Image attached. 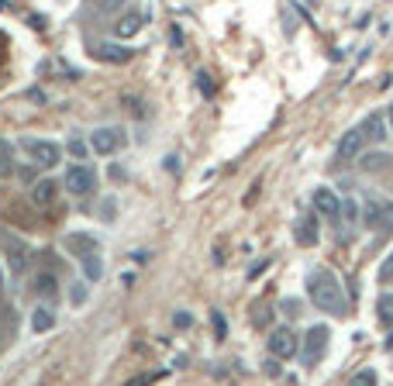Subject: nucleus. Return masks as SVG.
I'll use <instances>...</instances> for the list:
<instances>
[{
	"mask_svg": "<svg viewBox=\"0 0 393 386\" xmlns=\"http://www.w3.org/2000/svg\"><path fill=\"white\" fill-rule=\"evenodd\" d=\"M369 383H380V373L376 369H362L352 376V386H369Z\"/></svg>",
	"mask_w": 393,
	"mask_h": 386,
	"instance_id": "aec40b11",
	"label": "nucleus"
},
{
	"mask_svg": "<svg viewBox=\"0 0 393 386\" xmlns=\"http://www.w3.org/2000/svg\"><path fill=\"white\" fill-rule=\"evenodd\" d=\"M39 294H45V297L55 294V276H52V273H48V276H39Z\"/></svg>",
	"mask_w": 393,
	"mask_h": 386,
	"instance_id": "5701e85b",
	"label": "nucleus"
},
{
	"mask_svg": "<svg viewBox=\"0 0 393 386\" xmlns=\"http://www.w3.org/2000/svg\"><path fill=\"white\" fill-rule=\"evenodd\" d=\"M266 348H269V355H273V359L286 362V359H293V355H297L300 338H297V331H293V328H273V331H269V338H266Z\"/></svg>",
	"mask_w": 393,
	"mask_h": 386,
	"instance_id": "f03ea898",
	"label": "nucleus"
},
{
	"mask_svg": "<svg viewBox=\"0 0 393 386\" xmlns=\"http://www.w3.org/2000/svg\"><path fill=\"white\" fill-rule=\"evenodd\" d=\"M69 303H73V307H83V303H86V283H73V287H69Z\"/></svg>",
	"mask_w": 393,
	"mask_h": 386,
	"instance_id": "4be33fe9",
	"label": "nucleus"
},
{
	"mask_svg": "<svg viewBox=\"0 0 393 386\" xmlns=\"http://www.w3.org/2000/svg\"><path fill=\"white\" fill-rule=\"evenodd\" d=\"M79 262H83V280L86 283H100V276H104V259H100V252H90V256H83Z\"/></svg>",
	"mask_w": 393,
	"mask_h": 386,
	"instance_id": "2eb2a0df",
	"label": "nucleus"
},
{
	"mask_svg": "<svg viewBox=\"0 0 393 386\" xmlns=\"http://www.w3.org/2000/svg\"><path fill=\"white\" fill-rule=\"evenodd\" d=\"M173 324H176V328H190V324H194V317H190V314H183V310H176V314H173Z\"/></svg>",
	"mask_w": 393,
	"mask_h": 386,
	"instance_id": "cd10ccee",
	"label": "nucleus"
},
{
	"mask_svg": "<svg viewBox=\"0 0 393 386\" xmlns=\"http://www.w3.org/2000/svg\"><path fill=\"white\" fill-rule=\"evenodd\" d=\"M7 259H11V269H14V273H25L28 262H32V249H28L25 242H11V245H7Z\"/></svg>",
	"mask_w": 393,
	"mask_h": 386,
	"instance_id": "ddd939ff",
	"label": "nucleus"
},
{
	"mask_svg": "<svg viewBox=\"0 0 393 386\" xmlns=\"http://www.w3.org/2000/svg\"><path fill=\"white\" fill-rule=\"evenodd\" d=\"M307 294H311V301H314L321 310H328L331 317H342V314L349 310V307H345V294H342L335 273L324 269V266H314V269L307 273Z\"/></svg>",
	"mask_w": 393,
	"mask_h": 386,
	"instance_id": "f257e3e1",
	"label": "nucleus"
},
{
	"mask_svg": "<svg viewBox=\"0 0 393 386\" xmlns=\"http://www.w3.org/2000/svg\"><path fill=\"white\" fill-rule=\"evenodd\" d=\"M293 242H297V245H304V249L317 245V217L300 214L297 221H293Z\"/></svg>",
	"mask_w": 393,
	"mask_h": 386,
	"instance_id": "9d476101",
	"label": "nucleus"
},
{
	"mask_svg": "<svg viewBox=\"0 0 393 386\" xmlns=\"http://www.w3.org/2000/svg\"><path fill=\"white\" fill-rule=\"evenodd\" d=\"M283 310H286L290 317H300V303L293 301V297H286V301H283Z\"/></svg>",
	"mask_w": 393,
	"mask_h": 386,
	"instance_id": "c756f323",
	"label": "nucleus"
},
{
	"mask_svg": "<svg viewBox=\"0 0 393 386\" xmlns=\"http://www.w3.org/2000/svg\"><path fill=\"white\" fill-rule=\"evenodd\" d=\"M390 121H393V104H390Z\"/></svg>",
	"mask_w": 393,
	"mask_h": 386,
	"instance_id": "f704fd0d",
	"label": "nucleus"
},
{
	"mask_svg": "<svg viewBox=\"0 0 393 386\" xmlns=\"http://www.w3.org/2000/svg\"><path fill=\"white\" fill-rule=\"evenodd\" d=\"M276 362H279V359H276ZM276 362H266V366H262V369H266L269 376H279V366H276Z\"/></svg>",
	"mask_w": 393,
	"mask_h": 386,
	"instance_id": "7c9ffc66",
	"label": "nucleus"
},
{
	"mask_svg": "<svg viewBox=\"0 0 393 386\" xmlns=\"http://www.w3.org/2000/svg\"><path fill=\"white\" fill-rule=\"evenodd\" d=\"M11 172V159H0V176H7Z\"/></svg>",
	"mask_w": 393,
	"mask_h": 386,
	"instance_id": "473e14b6",
	"label": "nucleus"
},
{
	"mask_svg": "<svg viewBox=\"0 0 393 386\" xmlns=\"http://www.w3.org/2000/svg\"><path fill=\"white\" fill-rule=\"evenodd\" d=\"M359 149H362V128H352L342 135V142H338V159H355L359 156Z\"/></svg>",
	"mask_w": 393,
	"mask_h": 386,
	"instance_id": "f8f14e48",
	"label": "nucleus"
},
{
	"mask_svg": "<svg viewBox=\"0 0 393 386\" xmlns=\"http://www.w3.org/2000/svg\"><path fill=\"white\" fill-rule=\"evenodd\" d=\"M0 290H4V273H0Z\"/></svg>",
	"mask_w": 393,
	"mask_h": 386,
	"instance_id": "72a5a7b5",
	"label": "nucleus"
},
{
	"mask_svg": "<svg viewBox=\"0 0 393 386\" xmlns=\"http://www.w3.org/2000/svg\"><path fill=\"white\" fill-rule=\"evenodd\" d=\"M252 317H255L259 324H262V321L269 324V321H273V310H269V307H255V310H252Z\"/></svg>",
	"mask_w": 393,
	"mask_h": 386,
	"instance_id": "bb28decb",
	"label": "nucleus"
},
{
	"mask_svg": "<svg viewBox=\"0 0 393 386\" xmlns=\"http://www.w3.org/2000/svg\"><path fill=\"white\" fill-rule=\"evenodd\" d=\"M328 342H331V328L328 324H311L307 338H304V366H314L317 359L324 355Z\"/></svg>",
	"mask_w": 393,
	"mask_h": 386,
	"instance_id": "7ed1b4c3",
	"label": "nucleus"
},
{
	"mask_svg": "<svg viewBox=\"0 0 393 386\" xmlns=\"http://www.w3.org/2000/svg\"><path fill=\"white\" fill-rule=\"evenodd\" d=\"M366 224L380 235H393V204L390 200H369L366 204Z\"/></svg>",
	"mask_w": 393,
	"mask_h": 386,
	"instance_id": "20e7f679",
	"label": "nucleus"
},
{
	"mask_svg": "<svg viewBox=\"0 0 393 386\" xmlns=\"http://www.w3.org/2000/svg\"><path fill=\"white\" fill-rule=\"evenodd\" d=\"M142 25H145L142 14H121L118 25H114V35H118V39H131V35L142 32Z\"/></svg>",
	"mask_w": 393,
	"mask_h": 386,
	"instance_id": "4468645a",
	"label": "nucleus"
},
{
	"mask_svg": "<svg viewBox=\"0 0 393 386\" xmlns=\"http://www.w3.org/2000/svg\"><path fill=\"white\" fill-rule=\"evenodd\" d=\"M93 186H97V172L90 170V166H73V170L66 172V190L73 197H90Z\"/></svg>",
	"mask_w": 393,
	"mask_h": 386,
	"instance_id": "0eeeda50",
	"label": "nucleus"
},
{
	"mask_svg": "<svg viewBox=\"0 0 393 386\" xmlns=\"http://www.w3.org/2000/svg\"><path fill=\"white\" fill-rule=\"evenodd\" d=\"M25 145V152L39 163L41 170H52V166H59V159H62V152H59V145L55 142H39V138H25L21 142Z\"/></svg>",
	"mask_w": 393,
	"mask_h": 386,
	"instance_id": "39448f33",
	"label": "nucleus"
},
{
	"mask_svg": "<svg viewBox=\"0 0 393 386\" xmlns=\"http://www.w3.org/2000/svg\"><path fill=\"white\" fill-rule=\"evenodd\" d=\"M314 211L321 217H328V221H338V214H342V204H338L335 190H328V186H317V190H314Z\"/></svg>",
	"mask_w": 393,
	"mask_h": 386,
	"instance_id": "6e6552de",
	"label": "nucleus"
},
{
	"mask_svg": "<svg viewBox=\"0 0 393 386\" xmlns=\"http://www.w3.org/2000/svg\"><path fill=\"white\" fill-rule=\"evenodd\" d=\"M62 245H66V252H69V256H76V259L97 252V238H93V235H86V231H69V235L62 238Z\"/></svg>",
	"mask_w": 393,
	"mask_h": 386,
	"instance_id": "1a4fd4ad",
	"label": "nucleus"
},
{
	"mask_svg": "<svg viewBox=\"0 0 393 386\" xmlns=\"http://www.w3.org/2000/svg\"><path fill=\"white\" fill-rule=\"evenodd\" d=\"M362 138H373V142H383V138H387V125H383L380 114H369V118L362 121Z\"/></svg>",
	"mask_w": 393,
	"mask_h": 386,
	"instance_id": "f3484780",
	"label": "nucleus"
},
{
	"mask_svg": "<svg viewBox=\"0 0 393 386\" xmlns=\"http://www.w3.org/2000/svg\"><path fill=\"white\" fill-rule=\"evenodd\" d=\"M32 328H35V331H52V328H55V314L45 310V307H39V310L32 314Z\"/></svg>",
	"mask_w": 393,
	"mask_h": 386,
	"instance_id": "6ab92c4d",
	"label": "nucleus"
},
{
	"mask_svg": "<svg viewBox=\"0 0 393 386\" xmlns=\"http://www.w3.org/2000/svg\"><path fill=\"white\" fill-rule=\"evenodd\" d=\"M387 166V156H366L362 159V170H383Z\"/></svg>",
	"mask_w": 393,
	"mask_h": 386,
	"instance_id": "b1692460",
	"label": "nucleus"
},
{
	"mask_svg": "<svg viewBox=\"0 0 393 386\" xmlns=\"http://www.w3.org/2000/svg\"><path fill=\"white\" fill-rule=\"evenodd\" d=\"M342 214L349 217V221H355V217H359V204H355L352 197H349V200H345V204H342Z\"/></svg>",
	"mask_w": 393,
	"mask_h": 386,
	"instance_id": "a878e982",
	"label": "nucleus"
},
{
	"mask_svg": "<svg viewBox=\"0 0 393 386\" xmlns=\"http://www.w3.org/2000/svg\"><path fill=\"white\" fill-rule=\"evenodd\" d=\"M211 321H214V335H218V342H225V338H228V324H225V314H221V310H214V314H211Z\"/></svg>",
	"mask_w": 393,
	"mask_h": 386,
	"instance_id": "412c9836",
	"label": "nucleus"
},
{
	"mask_svg": "<svg viewBox=\"0 0 393 386\" xmlns=\"http://www.w3.org/2000/svg\"><path fill=\"white\" fill-rule=\"evenodd\" d=\"M380 280H383V283H390V280H393V256L380 266Z\"/></svg>",
	"mask_w": 393,
	"mask_h": 386,
	"instance_id": "c85d7f7f",
	"label": "nucleus"
},
{
	"mask_svg": "<svg viewBox=\"0 0 393 386\" xmlns=\"http://www.w3.org/2000/svg\"><path fill=\"white\" fill-rule=\"evenodd\" d=\"M124 142H128V135L121 128H97L90 135V149L97 156H114L118 149H124Z\"/></svg>",
	"mask_w": 393,
	"mask_h": 386,
	"instance_id": "423d86ee",
	"label": "nucleus"
},
{
	"mask_svg": "<svg viewBox=\"0 0 393 386\" xmlns=\"http://www.w3.org/2000/svg\"><path fill=\"white\" fill-rule=\"evenodd\" d=\"M93 55L100 59V62H111V66H124L131 55H135V48H124V45H107L100 42L97 48H93Z\"/></svg>",
	"mask_w": 393,
	"mask_h": 386,
	"instance_id": "9b49d317",
	"label": "nucleus"
},
{
	"mask_svg": "<svg viewBox=\"0 0 393 386\" xmlns=\"http://www.w3.org/2000/svg\"><path fill=\"white\" fill-rule=\"evenodd\" d=\"M55 190H59V186H55L52 179H39V183L32 186V200H35L39 207H45V204H52V200H55Z\"/></svg>",
	"mask_w": 393,
	"mask_h": 386,
	"instance_id": "dca6fc26",
	"label": "nucleus"
},
{
	"mask_svg": "<svg viewBox=\"0 0 393 386\" xmlns=\"http://www.w3.org/2000/svg\"><path fill=\"white\" fill-rule=\"evenodd\" d=\"M376 321H380L383 328H393V294L376 297Z\"/></svg>",
	"mask_w": 393,
	"mask_h": 386,
	"instance_id": "a211bd4d",
	"label": "nucleus"
},
{
	"mask_svg": "<svg viewBox=\"0 0 393 386\" xmlns=\"http://www.w3.org/2000/svg\"><path fill=\"white\" fill-rule=\"evenodd\" d=\"M69 152H76V156H83L86 149H83V142H69Z\"/></svg>",
	"mask_w": 393,
	"mask_h": 386,
	"instance_id": "2f4dec72",
	"label": "nucleus"
},
{
	"mask_svg": "<svg viewBox=\"0 0 393 386\" xmlns=\"http://www.w3.org/2000/svg\"><path fill=\"white\" fill-rule=\"evenodd\" d=\"M196 86H200V93H204V97H211V93H214V83H211V76H207V73H200V76H196Z\"/></svg>",
	"mask_w": 393,
	"mask_h": 386,
	"instance_id": "393cba45",
	"label": "nucleus"
}]
</instances>
